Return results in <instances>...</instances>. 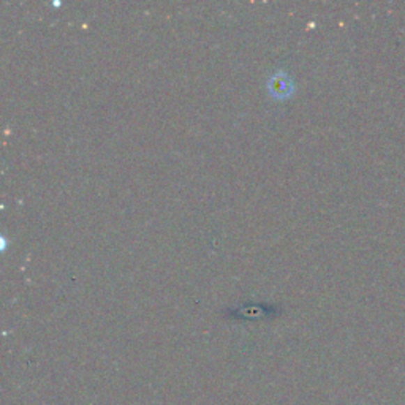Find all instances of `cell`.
<instances>
[{
    "label": "cell",
    "mask_w": 405,
    "mask_h": 405,
    "mask_svg": "<svg viewBox=\"0 0 405 405\" xmlns=\"http://www.w3.org/2000/svg\"><path fill=\"white\" fill-rule=\"evenodd\" d=\"M291 83H290V78L289 76H285V75H275L273 76L271 79H269V91H271L275 97H286L289 93L293 91L291 89Z\"/></svg>",
    "instance_id": "obj_1"
}]
</instances>
